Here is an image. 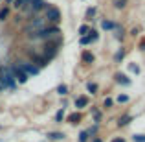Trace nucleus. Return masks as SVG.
<instances>
[{"label":"nucleus","instance_id":"1","mask_svg":"<svg viewBox=\"0 0 145 142\" xmlns=\"http://www.w3.org/2000/svg\"><path fill=\"white\" fill-rule=\"evenodd\" d=\"M0 83L4 85V89H15L17 87V83H15V76H13V72H11V68H6V67H2L0 68Z\"/></svg>","mask_w":145,"mask_h":142},{"label":"nucleus","instance_id":"2","mask_svg":"<svg viewBox=\"0 0 145 142\" xmlns=\"http://www.w3.org/2000/svg\"><path fill=\"white\" fill-rule=\"evenodd\" d=\"M57 33H61L59 28H40L35 33H31V39H48V37L57 35Z\"/></svg>","mask_w":145,"mask_h":142},{"label":"nucleus","instance_id":"3","mask_svg":"<svg viewBox=\"0 0 145 142\" xmlns=\"http://www.w3.org/2000/svg\"><path fill=\"white\" fill-rule=\"evenodd\" d=\"M9 68H11V72H13V76H15V78L18 79V81H20V83H26V79H28V74H26V72L22 70V68L18 67V65H11Z\"/></svg>","mask_w":145,"mask_h":142},{"label":"nucleus","instance_id":"4","mask_svg":"<svg viewBox=\"0 0 145 142\" xmlns=\"http://www.w3.org/2000/svg\"><path fill=\"white\" fill-rule=\"evenodd\" d=\"M46 20H50V22H59L61 20V11L57 9V7H48Z\"/></svg>","mask_w":145,"mask_h":142},{"label":"nucleus","instance_id":"5","mask_svg":"<svg viewBox=\"0 0 145 142\" xmlns=\"http://www.w3.org/2000/svg\"><path fill=\"white\" fill-rule=\"evenodd\" d=\"M42 52H44V57H46V59L50 61V59H52V57L57 53V44H53V43H48L46 46H44V50H42Z\"/></svg>","mask_w":145,"mask_h":142},{"label":"nucleus","instance_id":"6","mask_svg":"<svg viewBox=\"0 0 145 142\" xmlns=\"http://www.w3.org/2000/svg\"><path fill=\"white\" fill-rule=\"evenodd\" d=\"M90 35H81V39H79V43H81L83 44V46H85V44H88V43H94V41H96L97 39V32H94V30H90Z\"/></svg>","mask_w":145,"mask_h":142},{"label":"nucleus","instance_id":"7","mask_svg":"<svg viewBox=\"0 0 145 142\" xmlns=\"http://www.w3.org/2000/svg\"><path fill=\"white\" fill-rule=\"evenodd\" d=\"M18 67L22 68V70L26 72V74H31V76H35V74H39V68L35 67V65H31V63H20Z\"/></svg>","mask_w":145,"mask_h":142},{"label":"nucleus","instance_id":"8","mask_svg":"<svg viewBox=\"0 0 145 142\" xmlns=\"http://www.w3.org/2000/svg\"><path fill=\"white\" fill-rule=\"evenodd\" d=\"M114 79H116L120 85H131V79H129L127 76H123V74H116V76H114Z\"/></svg>","mask_w":145,"mask_h":142},{"label":"nucleus","instance_id":"9","mask_svg":"<svg viewBox=\"0 0 145 142\" xmlns=\"http://www.w3.org/2000/svg\"><path fill=\"white\" fill-rule=\"evenodd\" d=\"M88 105V98H85V96H79L77 100H75V107L77 109H83V107Z\"/></svg>","mask_w":145,"mask_h":142},{"label":"nucleus","instance_id":"10","mask_svg":"<svg viewBox=\"0 0 145 142\" xmlns=\"http://www.w3.org/2000/svg\"><path fill=\"white\" fill-rule=\"evenodd\" d=\"M29 4H31V9L33 11H39V9H42V7H44V0H31Z\"/></svg>","mask_w":145,"mask_h":142},{"label":"nucleus","instance_id":"11","mask_svg":"<svg viewBox=\"0 0 145 142\" xmlns=\"http://www.w3.org/2000/svg\"><path fill=\"white\" fill-rule=\"evenodd\" d=\"M68 120H70L72 124H79V120H81V113H72L70 116H68Z\"/></svg>","mask_w":145,"mask_h":142},{"label":"nucleus","instance_id":"12","mask_svg":"<svg viewBox=\"0 0 145 142\" xmlns=\"http://www.w3.org/2000/svg\"><path fill=\"white\" fill-rule=\"evenodd\" d=\"M48 139H50V140H63V139H64V135L57 131V133H50V135H48Z\"/></svg>","mask_w":145,"mask_h":142},{"label":"nucleus","instance_id":"13","mask_svg":"<svg viewBox=\"0 0 145 142\" xmlns=\"http://www.w3.org/2000/svg\"><path fill=\"white\" fill-rule=\"evenodd\" d=\"M103 30H114V26H116V22H110V20H103L101 22Z\"/></svg>","mask_w":145,"mask_h":142},{"label":"nucleus","instance_id":"14","mask_svg":"<svg viewBox=\"0 0 145 142\" xmlns=\"http://www.w3.org/2000/svg\"><path fill=\"white\" fill-rule=\"evenodd\" d=\"M83 61H86V63H94V55L90 52H85V53H83Z\"/></svg>","mask_w":145,"mask_h":142},{"label":"nucleus","instance_id":"15","mask_svg":"<svg viewBox=\"0 0 145 142\" xmlns=\"http://www.w3.org/2000/svg\"><path fill=\"white\" fill-rule=\"evenodd\" d=\"M112 2H114V6H116L118 9H123L125 4H127V0H112Z\"/></svg>","mask_w":145,"mask_h":142},{"label":"nucleus","instance_id":"16","mask_svg":"<svg viewBox=\"0 0 145 142\" xmlns=\"http://www.w3.org/2000/svg\"><path fill=\"white\" fill-rule=\"evenodd\" d=\"M57 92H59L61 96L68 94V87H66V85H59V87H57Z\"/></svg>","mask_w":145,"mask_h":142},{"label":"nucleus","instance_id":"17","mask_svg":"<svg viewBox=\"0 0 145 142\" xmlns=\"http://www.w3.org/2000/svg\"><path fill=\"white\" fill-rule=\"evenodd\" d=\"M29 2H31V0H17V2H15V7H24V6H28Z\"/></svg>","mask_w":145,"mask_h":142},{"label":"nucleus","instance_id":"18","mask_svg":"<svg viewBox=\"0 0 145 142\" xmlns=\"http://www.w3.org/2000/svg\"><path fill=\"white\" fill-rule=\"evenodd\" d=\"M88 140V131H81L79 133V142H86Z\"/></svg>","mask_w":145,"mask_h":142},{"label":"nucleus","instance_id":"19","mask_svg":"<svg viewBox=\"0 0 145 142\" xmlns=\"http://www.w3.org/2000/svg\"><path fill=\"white\" fill-rule=\"evenodd\" d=\"M7 15H9V7H4V9H0V20H4Z\"/></svg>","mask_w":145,"mask_h":142},{"label":"nucleus","instance_id":"20","mask_svg":"<svg viewBox=\"0 0 145 142\" xmlns=\"http://www.w3.org/2000/svg\"><path fill=\"white\" fill-rule=\"evenodd\" d=\"M88 32H90V28H88V26H86V24H83L81 28H79V33H81V35H86V33H88Z\"/></svg>","mask_w":145,"mask_h":142},{"label":"nucleus","instance_id":"21","mask_svg":"<svg viewBox=\"0 0 145 142\" xmlns=\"http://www.w3.org/2000/svg\"><path fill=\"white\" fill-rule=\"evenodd\" d=\"M118 102H120V103H127L129 102V96L127 94H120V96H118Z\"/></svg>","mask_w":145,"mask_h":142},{"label":"nucleus","instance_id":"22","mask_svg":"<svg viewBox=\"0 0 145 142\" xmlns=\"http://www.w3.org/2000/svg\"><path fill=\"white\" fill-rule=\"evenodd\" d=\"M129 122H131V116H121V120H120V124H118V125H127Z\"/></svg>","mask_w":145,"mask_h":142},{"label":"nucleus","instance_id":"23","mask_svg":"<svg viewBox=\"0 0 145 142\" xmlns=\"http://www.w3.org/2000/svg\"><path fill=\"white\" fill-rule=\"evenodd\" d=\"M96 90H97V85H96V83H88V92L96 94Z\"/></svg>","mask_w":145,"mask_h":142},{"label":"nucleus","instance_id":"24","mask_svg":"<svg viewBox=\"0 0 145 142\" xmlns=\"http://www.w3.org/2000/svg\"><path fill=\"white\" fill-rule=\"evenodd\" d=\"M121 57H123V48L118 50V53H116V57H114V61H121Z\"/></svg>","mask_w":145,"mask_h":142},{"label":"nucleus","instance_id":"25","mask_svg":"<svg viewBox=\"0 0 145 142\" xmlns=\"http://www.w3.org/2000/svg\"><path fill=\"white\" fill-rule=\"evenodd\" d=\"M134 142H145V135H134Z\"/></svg>","mask_w":145,"mask_h":142},{"label":"nucleus","instance_id":"26","mask_svg":"<svg viewBox=\"0 0 145 142\" xmlns=\"http://www.w3.org/2000/svg\"><path fill=\"white\" fill-rule=\"evenodd\" d=\"M94 118H96V122L99 124V120H101V113H97V111H94Z\"/></svg>","mask_w":145,"mask_h":142},{"label":"nucleus","instance_id":"27","mask_svg":"<svg viewBox=\"0 0 145 142\" xmlns=\"http://www.w3.org/2000/svg\"><path fill=\"white\" fill-rule=\"evenodd\" d=\"M105 107H112V100H110V98L105 100Z\"/></svg>","mask_w":145,"mask_h":142},{"label":"nucleus","instance_id":"28","mask_svg":"<svg viewBox=\"0 0 145 142\" xmlns=\"http://www.w3.org/2000/svg\"><path fill=\"white\" fill-rule=\"evenodd\" d=\"M63 114H64V113H63V109H61L59 113H57V120H63Z\"/></svg>","mask_w":145,"mask_h":142},{"label":"nucleus","instance_id":"29","mask_svg":"<svg viewBox=\"0 0 145 142\" xmlns=\"http://www.w3.org/2000/svg\"><path fill=\"white\" fill-rule=\"evenodd\" d=\"M94 13H96V9H94V7H90V9H88V17H94Z\"/></svg>","mask_w":145,"mask_h":142},{"label":"nucleus","instance_id":"30","mask_svg":"<svg viewBox=\"0 0 145 142\" xmlns=\"http://www.w3.org/2000/svg\"><path fill=\"white\" fill-rule=\"evenodd\" d=\"M131 70H132V72H140V68L136 67V65H131Z\"/></svg>","mask_w":145,"mask_h":142},{"label":"nucleus","instance_id":"31","mask_svg":"<svg viewBox=\"0 0 145 142\" xmlns=\"http://www.w3.org/2000/svg\"><path fill=\"white\" fill-rule=\"evenodd\" d=\"M112 142H125V140H123V139H114Z\"/></svg>","mask_w":145,"mask_h":142},{"label":"nucleus","instance_id":"32","mask_svg":"<svg viewBox=\"0 0 145 142\" xmlns=\"http://www.w3.org/2000/svg\"><path fill=\"white\" fill-rule=\"evenodd\" d=\"M140 46H142V50H145V41H142V44H140Z\"/></svg>","mask_w":145,"mask_h":142},{"label":"nucleus","instance_id":"33","mask_svg":"<svg viewBox=\"0 0 145 142\" xmlns=\"http://www.w3.org/2000/svg\"><path fill=\"white\" fill-rule=\"evenodd\" d=\"M94 142H101V139H96V140H94Z\"/></svg>","mask_w":145,"mask_h":142},{"label":"nucleus","instance_id":"34","mask_svg":"<svg viewBox=\"0 0 145 142\" xmlns=\"http://www.w3.org/2000/svg\"><path fill=\"white\" fill-rule=\"evenodd\" d=\"M2 89H4V85H2V83H0V90H2Z\"/></svg>","mask_w":145,"mask_h":142},{"label":"nucleus","instance_id":"35","mask_svg":"<svg viewBox=\"0 0 145 142\" xmlns=\"http://www.w3.org/2000/svg\"><path fill=\"white\" fill-rule=\"evenodd\" d=\"M6 2H9V4H11V2H13V0H6Z\"/></svg>","mask_w":145,"mask_h":142}]
</instances>
